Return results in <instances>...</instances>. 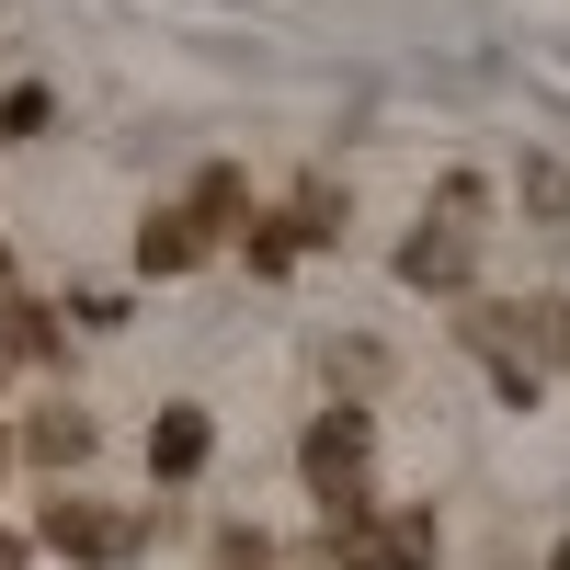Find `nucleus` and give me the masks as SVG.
I'll return each instance as SVG.
<instances>
[{
	"label": "nucleus",
	"instance_id": "15",
	"mask_svg": "<svg viewBox=\"0 0 570 570\" xmlns=\"http://www.w3.org/2000/svg\"><path fill=\"white\" fill-rule=\"evenodd\" d=\"M548 570H570V537H559V548H548Z\"/></svg>",
	"mask_w": 570,
	"mask_h": 570
},
{
	"label": "nucleus",
	"instance_id": "1",
	"mask_svg": "<svg viewBox=\"0 0 570 570\" xmlns=\"http://www.w3.org/2000/svg\"><path fill=\"white\" fill-rule=\"evenodd\" d=\"M331 570H434L445 559V513L434 502H354V513H331V537H320Z\"/></svg>",
	"mask_w": 570,
	"mask_h": 570
},
{
	"label": "nucleus",
	"instance_id": "8",
	"mask_svg": "<svg viewBox=\"0 0 570 570\" xmlns=\"http://www.w3.org/2000/svg\"><path fill=\"white\" fill-rule=\"evenodd\" d=\"M23 456H35V468H80V456H91V411H80V400H46V411L23 422Z\"/></svg>",
	"mask_w": 570,
	"mask_h": 570
},
{
	"label": "nucleus",
	"instance_id": "5",
	"mask_svg": "<svg viewBox=\"0 0 570 570\" xmlns=\"http://www.w3.org/2000/svg\"><path fill=\"white\" fill-rule=\"evenodd\" d=\"M206 252H217V228L195 206H149V217H137V274H195Z\"/></svg>",
	"mask_w": 570,
	"mask_h": 570
},
{
	"label": "nucleus",
	"instance_id": "6",
	"mask_svg": "<svg viewBox=\"0 0 570 570\" xmlns=\"http://www.w3.org/2000/svg\"><path fill=\"white\" fill-rule=\"evenodd\" d=\"M400 285H434V297H456L468 285V217H422L400 240Z\"/></svg>",
	"mask_w": 570,
	"mask_h": 570
},
{
	"label": "nucleus",
	"instance_id": "17",
	"mask_svg": "<svg viewBox=\"0 0 570 570\" xmlns=\"http://www.w3.org/2000/svg\"><path fill=\"white\" fill-rule=\"evenodd\" d=\"M0 297H12V252H0Z\"/></svg>",
	"mask_w": 570,
	"mask_h": 570
},
{
	"label": "nucleus",
	"instance_id": "3",
	"mask_svg": "<svg viewBox=\"0 0 570 570\" xmlns=\"http://www.w3.org/2000/svg\"><path fill=\"white\" fill-rule=\"evenodd\" d=\"M35 537L58 548L69 570H115V559H137V537H149V525H137V513H115V502H80V491H58V502L35 513Z\"/></svg>",
	"mask_w": 570,
	"mask_h": 570
},
{
	"label": "nucleus",
	"instance_id": "7",
	"mask_svg": "<svg viewBox=\"0 0 570 570\" xmlns=\"http://www.w3.org/2000/svg\"><path fill=\"white\" fill-rule=\"evenodd\" d=\"M69 354V320L46 308V297H0V376L12 365H58Z\"/></svg>",
	"mask_w": 570,
	"mask_h": 570
},
{
	"label": "nucleus",
	"instance_id": "12",
	"mask_svg": "<svg viewBox=\"0 0 570 570\" xmlns=\"http://www.w3.org/2000/svg\"><path fill=\"white\" fill-rule=\"evenodd\" d=\"M46 115H58V104H46L35 80H23V91H0V137H46Z\"/></svg>",
	"mask_w": 570,
	"mask_h": 570
},
{
	"label": "nucleus",
	"instance_id": "9",
	"mask_svg": "<svg viewBox=\"0 0 570 570\" xmlns=\"http://www.w3.org/2000/svg\"><path fill=\"white\" fill-rule=\"evenodd\" d=\"M183 206H195V217L217 228V240H228V228H252V171H240V160H206V171H195V195H183Z\"/></svg>",
	"mask_w": 570,
	"mask_h": 570
},
{
	"label": "nucleus",
	"instance_id": "14",
	"mask_svg": "<svg viewBox=\"0 0 570 570\" xmlns=\"http://www.w3.org/2000/svg\"><path fill=\"white\" fill-rule=\"evenodd\" d=\"M0 570H23V537H12V525H0Z\"/></svg>",
	"mask_w": 570,
	"mask_h": 570
},
{
	"label": "nucleus",
	"instance_id": "16",
	"mask_svg": "<svg viewBox=\"0 0 570 570\" xmlns=\"http://www.w3.org/2000/svg\"><path fill=\"white\" fill-rule=\"evenodd\" d=\"M0 480H12V434H0Z\"/></svg>",
	"mask_w": 570,
	"mask_h": 570
},
{
	"label": "nucleus",
	"instance_id": "13",
	"mask_svg": "<svg viewBox=\"0 0 570 570\" xmlns=\"http://www.w3.org/2000/svg\"><path fill=\"white\" fill-rule=\"evenodd\" d=\"M217 570H274V548H263V525H228V537H217Z\"/></svg>",
	"mask_w": 570,
	"mask_h": 570
},
{
	"label": "nucleus",
	"instance_id": "11",
	"mask_svg": "<svg viewBox=\"0 0 570 570\" xmlns=\"http://www.w3.org/2000/svg\"><path fill=\"white\" fill-rule=\"evenodd\" d=\"M513 195H525V217L570 228V171H559V160H525V171H513Z\"/></svg>",
	"mask_w": 570,
	"mask_h": 570
},
{
	"label": "nucleus",
	"instance_id": "2",
	"mask_svg": "<svg viewBox=\"0 0 570 570\" xmlns=\"http://www.w3.org/2000/svg\"><path fill=\"white\" fill-rule=\"evenodd\" d=\"M365 456H376L365 400L308 411V434H297V480H308V502H320V513H354V502H365Z\"/></svg>",
	"mask_w": 570,
	"mask_h": 570
},
{
	"label": "nucleus",
	"instance_id": "10",
	"mask_svg": "<svg viewBox=\"0 0 570 570\" xmlns=\"http://www.w3.org/2000/svg\"><path fill=\"white\" fill-rule=\"evenodd\" d=\"M513 331H537V376H548V365H570V297H559V285L513 308Z\"/></svg>",
	"mask_w": 570,
	"mask_h": 570
},
{
	"label": "nucleus",
	"instance_id": "4",
	"mask_svg": "<svg viewBox=\"0 0 570 570\" xmlns=\"http://www.w3.org/2000/svg\"><path fill=\"white\" fill-rule=\"evenodd\" d=\"M206 456H217V422H206L195 400H171V411L149 422V480L183 491V480H206Z\"/></svg>",
	"mask_w": 570,
	"mask_h": 570
}]
</instances>
